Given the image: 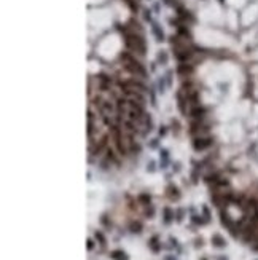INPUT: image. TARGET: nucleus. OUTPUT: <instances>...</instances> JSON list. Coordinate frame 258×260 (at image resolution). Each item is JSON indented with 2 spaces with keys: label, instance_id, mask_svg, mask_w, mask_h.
<instances>
[{
  "label": "nucleus",
  "instance_id": "obj_1",
  "mask_svg": "<svg viewBox=\"0 0 258 260\" xmlns=\"http://www.w3.org/2000/svg\"><path fill=\"white\" fill-rule=\"evenodd\" d=\"M120 62H121V65H123L124 70H126V72H129L131 75L139 77V78H144V77L147 75L144 64L139 61L137 56H135L134 53H131V51L121 53V54H120Z\"/></svg>",
  "mask_w": 258,
  "mask_h": 260
},
{
  "label": "nucleus",
  "instance_id": "obj_2",
  "mask_svg": "<svg viewBox=\"0 0 258 260\" xmlns=\"http://www.w3.org/2000/svg\"><path fill=\"white\" fill-rule=\"evenodd\" d=\"M123 37L124 43H126L127 50L131 53H134L135 56H144L147 48H145V40L140 35V32L129 31L127 27H123Z\"/></svg>",
  "mask_w": 258,
  "mask_h": 260
},
{
  "label": "nucleus",
  "instance_id": "obj_3",
  "mask_svg": "<svg viewBox=\"0 0 258 260\" xmlns=\"http://www.w3.org/2000/svg\"><path fill=\"white\" fill-rule=\"evenodd\" d=\"M193 145L196 150H206L212 145V137H207V136H196L193 139Z\"/></svg>",
  "mask_w": 258,
  "mask_h": 260
},
{
  "label": "nucleus",
  "instance_id": "obj_4",
  "mask_svg": "<svg viewBox=\"0 0 258 260\" xmlns=\"http://www.w3.org/2000/svg\"><path fill=\"white\" fill-rule=\"evenodd\" d=\"M204 115H206V109L201 105H193V109L190 110V116L194 120H202Z\"/></svg>",
  "mask_w": 258,
  "mask_h": 260
},
{
  "label": "nucleus",
  "instance_id": "obj_5",
  "mask_svg": "<svg viewBox=\"0 0 258 260\" xmlns=\"http://www.w3.org/2000/svg\"><path fill=\"white\" fill-rule=\"evenodd\" d=\"M179 74H180L182 77L191 75V74H193V65H191V64H185V62H182V64L179 65Z\"/></svg>",
  "mask_w": 258,
  "mask_h": 260
},
{
  "label": "nucleus",
  "instance_id": "obj_6",
  "mask_svg": "<svg viewBox=\"0 0 258 260\" xmlns=\"http://www.w3.org/2000/svg\"><path fill=\"white\" fill-rule=\"evenodd\" d=\"M105 161H107V163H115V164H118V158H116L115 152L112 150L110 147H107V150H105Z\"/></svg>",
  "mask_w": 258,
  "mask_h": 260
},
{
  "label": "nucleus",
  "instance_id": "obj_7",
  "mask_svg": "<svg viewBox=\"0 0 258 260\" xmlns=\"http://www.w3.org/2000/svg\"><path fill=\"white\" fill-rule=\"evenodd\" d=\"M167 195L171 196L172 199H177L180 196V193H179V188L175 187V185H169L167 187Z\"/></svg>",
  "mask_w": 258,
  "mask_h": 260
},
{
  "label": "nucleus",
  "instance_id": "obj_8",
  "mask_svg": "<svg viewBox=\"0 0 258 260\" xmlns=\"http://www.w3.org/2000/svg\"><path fill=\"white\" fill-rule=\"evenodd\" d=\"M212 244H213V246H217V247H225V244H226V243H225V240L221 238L220 235H213L212 236Z\"/></svg>",
  "mask_w": 258,
  "mask_h": 260
},
{
  "label": "nucleus",
  "instance_id": "obj_9",
  "mask_svg": "<svg viewBox=\"0 0 258 260\" xmlns=\"http://www.w3.org/2000/svg\"><path fill=\"white\" fill-rule=\"evenodd\" d=\"M110 257L113 260H127V255L123 252V250H113V252L110 254Z\"/></svg>",
  "mask_w": 258,
  "mask_h": 260
},
{
  "label": "nucleus",
  "instance_id": "obj_10",
  "mask_svg": "<svg viewBox=\"0 0 258 260\" xmlns=\"http://www.w3.org/2000/svg\"><path fill=\"white\" fill-rule=\"evenodd\" d=\"M148 244H150V247L153 249V252H158L159 250V244H158V236H153L152 240L148 241Z\"/></svg>",
  "mask_w": 258,
  "mask_h": 260
},
{
  "label": "nucleus",
  "instance_id": "obj_11",
  "mask_svg": "<svg viewBox=\"0 0 258 260\" xmlns=\"http://www.w3.org/2000/svg\"><path fill=\"white\" fill-rule=\"evenodd\" d=\"M131 231H132V233H140V231H142V223L139 222V220L131 222Z\"/></svg>",
  "mask_w": 258,
  "mask_h": 260
},
{
  "label": "nucleus",
  "instance_id": "obj_12",
  "mask_svg": "<svg viewBox=\"0 0 258 260\" xmlns=\"http://www.w3.org/2000/svg\"><path fill=\"white\" fill-rule=\"evenodd\" d=\"M123 2H124V3H126L129 8H131L132 11H137V7H139V5H137V0H123Z\"/></svg>",
  "mask_w": 258,
  "mask_h": 260
},
{
  "label": "nucleus",
  "instance_id": "obj_13",
  "mask_svg": "<svg viewBox=\"0 0 258 260\" xmlns=\"http://www.w3.org/2000/svg\"><path fill=\"white\" fill-rule=\"evenodd\" d=\"M139 201H140L142 204L148 206V204H150V195H147V193H142V195H139Z\"/></svg>",
  "mask_w": 258,
  "mask_h": 260
},
{
  "label": "nucleus",
  "instance_id": "obj_14",
  "mask_svg": "<svg viewBox=\"0 0 258 260\" xmlns=\"http://www.w3.org/2000/svg\"><path fill=\"white\" fill-rule=\"evenodd\" d=\"M172 219H174V212H172L169 208H166L164 209V220L166 222H171Z\"/></svg>",
  "mask_w": 258,
  "mask_h": 260
},
{
  "label": "nucleus",
  "instance_id": "obj_15",
  "mask_svg": "<svg viewBox=\"0 0 258 260\" xmlns=\"http://www.w3.org/2000/svg\"><path fill=\"white\" fill-rule=\"evenodd\" d=\"M96 240H99V243L102 244V246L105 244V238H104V235L100 231H96Z\"/></svg>",
  "mask_w": 258,
  "mask_h": 260
},
{
  "label": "nucleus",
  "instance_id": "obj_16",
  "mask_svg": "<svg viewBox=\"0 0 258 260\" xmlns=\"http://www.w3.org/2000/svg\"><path fill=\"white\" fill-rule=\"evenodd\" d=\"M158 59H159V62H166V53H159Z\"/></svg>",
  "mask_w": 258,
  "mask_h": 260
},
{
  "label": "nucleus",
  "instance_id": "obj_17",
  "mask_svg": "<svg viewBox=\"0 0 258 260\" xmlns=\"http://www.w3.org/2000/svg\"><path fill=\"white\" fill-rule=\"evenodd\" d=\"M93 247H94V243H93V240H88V249L91 250V249H93Z\"/></svg>",
  "mask_w": 258,
  "mask_h": 260
}]
</instances>
